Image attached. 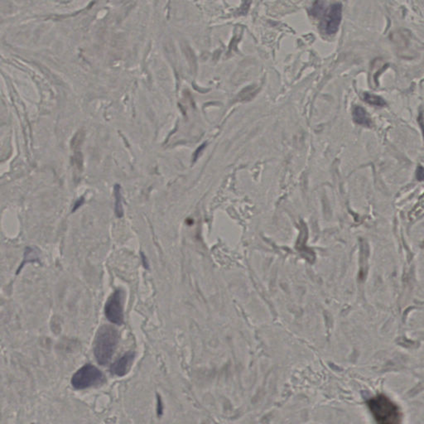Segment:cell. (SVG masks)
<instances>
[{
	"label": "cell",
	"mask_w": 424,
	"mask_h": 424,
	"mask_svg": "<svg viewBox=\"0 0 424 424\" xmlns=\"http://www.w3.org/2000/svg\"><path fill=\"white\" fill-rule=\"evenodd\" d=\"M135 353L133 351H128L119 357L115 362L111 366L110 371L111 373L117 376H124L129 372L132 363L134 360Z\"/></svg>",
	"instance_id": "cell-6"
},
{
	"label": "cell",
	"mask_w": 424,
	"mask_h": 424,
	"mask_svg": "<svg viewBox=\"0 0 424 424\" xmlns=\"http://www.w3.org/2000/svg\"><path fill=\"white\" fill-rule=\"evenodd\" d=\"M114 197H115V204H114V212L117 217L121 218L124 215V210L122 205L121 187L119 184L114 186Z\"/></svg>",
	"instance_id": "cell-8"
},
{
	"label": "cell",
	"mask_w": 424,
	"mask_h": 424,
	"mask_svg": "<svg viewBox=\"0 0 424 424\" xmlns=\"http://www.w3.org/2000/svg\"><path fill=\"white\" fill-rule=\"evenodd\" d=\"M367 405L377 423L381 424H397L401 423V410L386 395L378 394L371 398L367 402Z\"/></svg>",
	"instance_id": "cell-1"
},
{
	"label": "cell",
	"mask_w": 424,
	"mask_h": 424,
	"mask_svg": "<svg viewBox=\"0 0 424 424\" xmlns=\"http://www.w3.org/2000/svg\"><path fill=\"white\" fill-rule=\"evenodd\" d=\"M341 18H342V5L341 3L332 4L327 12L325 13L323 19L321 21V25H320L321 29L328 35L335 34L338 31Z\"/></svg>",
	"instance_id": "cell-5"
},
{
	"label": "cell",
	"mask_w": 424,
	"mask_h": 424,
	"mask_svg": "<svg viewBox=\"0 0 424 424\" xmlns=\"http://www.w3.org/2000/svg\"><path fill=\"white\" fill-rule=\"evenodd\" d=\"M106 318L112 323L122 325L124 322V312H123V292L117 289L112 293L106 302L105 307Z\"/></svg>",
	"instance_id": "cell-4"
},
{
	"label": "cell",
	"mask_w": 424,
	"mask_h": 424,
	"mask_svg": "<svg viewBox=\"0 0 424 424\" xmlns=\"http://www.w3.org/2000/svg\"><path fill=\"white\" fill-rule=\"evenodd\" d=\"M84 202H85V199H84V197H81L80 199L77 200L76 202H75V205H74L73 210H72V212H76V210L79 209L80 207L84 204Z\"/></svg>",
	"instance_id": "cell-15"
},
{
	"label": "cell",
	"mask_w": 424,
	"mask_h": 424,
	"mask_svg": "<svg viewBox=\"0 0 424 424\" xmlns=\"http://www.w3.org/2000/svg\"><path fill=\"white\" fill-rule=\"evenodd\" d=\"M119 341V334L114 326L104 325L96 333L94 353L96 361L101 366H106L111 360Z\"/></svg>",
	"instance_id": "cell-2"
},
{
	"label": "cell",
	"mask_w": 424,
	"mask_h": 424,
	"mask_svg": "<svg viewBox=\"0 0 424 424\" xmlns=\"http://www.w3.org/2000/svg\"><path fill=\"white\" fill-rule=\"evenodd\" d=\"M105 376L98 368L87 364L76 371L71 379V384L76 389H85L103 383Z\"/></svg>",
	"instance_id": "cell-3"
},
{
	"label": "cell",
	"mask_w": 424,
	"mask_h": 424,
	"mask_svg": "<svg viewBox=\"0 0 424 424\" xmlns=\"http://www.w3.org/2000/svg\"><path fill=\"white\" fill-rule=\"evenodd\" d=\"M364 101H366V103L375 106H384L386 105L384 99L379 96H375L373 94L365 93L363 95Z\"/></svg>",
	"instance_id": "cell-9"
},
{
	"label": "cell",
	"mask_w": 424,
	"mask_h": 424,
	"mask_svg": "<svg viewBox=\"0 0 424 424\" xmlns=\"http://www.w3.org/2000/svg\"><path fill=\"white\" fill-rule=\"evenodd\" d=\"M206 147H207V143H204V144H202L201 146L198 147V149H196V152H195L194 154H193V162H196V161H197V159H198L200 155H201V153L204 150Z\"/></svg>",
	"instance_id": "cell-14"
},
{
	"label": "cell",
	"mask_w": 424,
	"mask_h": 424,
	"mask_svg": "<svg viewBox=\"0 0 424 424\" xmlns=\"http://www.w3.org/2000/svg\"><path fill=\"white\" fill-rule=\"evenodd\" d=\"M84 132L82 130L79 131L77 134L75 135L74 139H72V148L74 149H78L81 147V144L84 140Z\"/></svg>",
	"instance_id": "cell-12"
},
{
	"label": "cell",
	"mask_w": 424,
	"mask_h": 424,
	"mask_svg": "<svg viewBox=\"0 0 424 424\" xmlns=\"http://www.w3.org/2000/svg\"><path fill=\"white\" fill-rule=\"evenodd\" d=\"M324 8V3L321 0H317L311 9V14L314 17L320 16Z\"/></svg>",
	"instance_id": "cell-11"
},
{
	"label": "cell",
	"mask_w": 424,
	"mask_h": 424,
	"mask_svg": "<svg viewBox=\"0 0 424 424\" xmlns=\"http://www.w3.org/2000/svg\"><path fill=\"white\" fill-rule=\"evenodd\" d=\"M353 119L356 124L362 126L371 127L372 125V120L370 119L367 112L361 106H356L354 108Z\"/></svg>",
	"instance_id": "cell-7"
},
{
	"label": "cell",
	"mask_w": 424,
	"mask_h": 424,
	"mask_svg": "<svg viewBox=\"0 0 424 424\" xmlns=\"http://www.w3.org/2000/svg\"><path fill=\"white\" fill-rule=\"evenodd\" d=\"M158 413H159V415H161L162 413V402H161L160 398L158 399Z\"/></svg>",
	"instance_id": "cell-17"
},
{
	"label": "cell",
	"mask_w": 424,
	"mask_h": 424,
	"mask_svg": "<svg viewBox=\"0 0 424 424\" xmlns=\"http://www.w3.org/2000/svg\"><path fill=\"white\" fill-rule=\"evenodd\" d=\"M74 165L77 167V169L81 171L83 167V156L81 152H76L73 158Z\"/></svg>",
	"instance_id": "cell-13"
},
{
	"label": "cell",
	"mask_w": 424,
	"mask_h": 424,
	"mask_svg": "<svg viewBox=\"0 0 424 424\" xmlns=\"http://www.w3.org/2000/svg\"><path fill=\"white\" fill-rule=\"evenodd\" d=\"M417 179L419 181H423L424 178V167H419L417 170Z\"/></svg>",
	"instance_id": "cell-16"
},
{
	"label": "cell",
	"mask_w": 424,
	"mask_h": 424,
	"mask_svg": "<svg viewBox=\"0 0 424 424\" xmlns=\"http://www.w3.org/2000/svg\"><path fill=\"white\" fill-rule=\"evenodd\" d=\"M255 95V91L254 87L250 86L247 88L244 89L238 96V98L241 101H250V99L253 98Z\"/></svg>",
	"instance_id": "cell-10"
}]
</instances>
